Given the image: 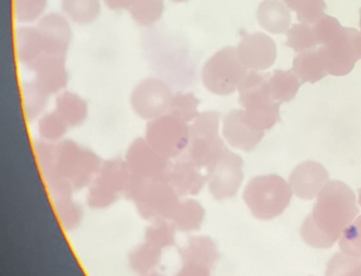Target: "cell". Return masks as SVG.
Wrapping results in <instances>:
<instances>
[{
  "label": "cell",
  "instance_id": "6da1fadb",
  "mask_svg": "<svg viewBox=\"0 0 361 276\" xmlns=\"http://www.w3.org/2000/svg\"><path fill=\"white\" fill-rule=\"evenodd\" d=\"M359 212L356 196L348 184L340 180L328 182L302 225V239L314 249H331Z\"/></svg>",
  "mask_w": 361,
  "mask_h": 276
},
{
  "label": "cell",
  "instance_id": "7a4b0ae2",
  "mask_svg": "<svg viewBox=\"0 0 361 276\" xmlns=\"http://www.w3.org/2000/svg\"><path fill=\"white\" fill-rule=\"evenodd\" d=\"M102 163L92 150L71 139H63L56 145V163L44 180L56 198L73 196L75 190L90 186Z\"/></svg>",
  "mask_w": 361,
  "mask_h": 276
},
{
  "label": "cell",
  "instance_id": "3957f363",
  "mask_svg": "<svg viewBox=\"0 0 361 276\" xmlns=\"http://www.w3.org/2000/svg\"><path fill=\"white\" fill-rule=\"evenodd\" d=\"M318 56L328 75L342 77L354 69L359 54L360 32L356 28L343 27L331 15L324 14L313 25Z\"/></svg>",
  "mask_w": 361,
  "mask_h": 276
},
{
  "label": "cell",
  "instance_id": "277c9868",
  "mask_svg": "<svg viewBox=\"0 0 361 276\" xmlns=\"http://www.w3.org/2000/svg\"><path fill=\"white\" fill-rule=\"evenodd\" d=\"M271 74L251 70L238 85L239 103L243 107V118L249 127L257 131L271 130L281 123V104L271 96L269 78Z\"/></svg>",
  "mask_w": 361,
  "mask_h": 276
},
{
  "label": "cell",
  "instance_id": "5b68a950",
  "mask_svg": "<svg viewBox=\"0 0 361 276\" xmlns=\"http://www.w3.org/2000/svg\"><path fill=\"white\" fill-rule=\"evenodd\" d=\"M126 196L135 203L140 215L151 221L171 219L180 202L168 175L151 180L131 175Z\"/></svg>",
  "mask_w": 361,
  "mask_h": 276
},
{
  "label": "cell",
  "instance_id": "8992f818",
  "mask_svg": "<svg viewBox=\"0 0 361 276\" xmlns=\"http://www.w3.org/2000/svg\"><path fill=\"white\" fill-rule=\"evenodd\" d=\"M292 194L290 184L281 176L271 174L252 178L245 186L243 201L255 218L271 220L285 212Z\"/></svg>",
  "mask_w": 361,
  "mask_h": 276
},
{
  "label": "cell",
  "instance_id": "52a82bcc",
  "mask_svg": "<svg viewBox=\"0 0 361 276\" xmlns=\"http://www.w3.org/2000/svg\"><path fill=\"white\" fill-rule=\"evenodd\" d=\"M221 113L202 111L190 123V144L188 159L202 170H207L222 156L225 147L220 136Z\"/></svg>",
  "mask_w": 361,
  "mask_h": 276
},
{
  "label": "cell",
  "instance_id": "ba28073f",
  "mask_svg": "<svg viewBox=\"0 0 361 276\" xmlns=\"http://www.w3.org/2000/svg\"><path fill=\"white\" fill-rule=\"evenodd\" d=\"M248 73V68L239 60L237 48L225 46L204 63L202 80L209 92L227 96L238 89Z\"/></svg>",
  "mask_w": 361,
  "mask_h": 276
},
{
  "label": "cell",
  "instance_id": "9c48e42d",
  "mask_svg": "<svg viewBox=\"0 0 361 276\" xmlns=\"http://www.w3.org/2000/svg\"><path fill=\"white\" fill-rule=\"evenodd\" d=\"M144 138L154 149L171 161L180 157L190 147V123L166 113L149 121Z\"/></svg>",
  "mask_w": 361,
  "mask_h": 276
},
{
  "label": "cell",
  "instance_id": "30bf717a",
  "mask_svg": "<svg viewBox=\"0 0 361 276\" xmlns=\"http://www.w3.org/2000/svg\"><path fill=\"white\" fill-rule=\"evenodd\" d=\"M129 168L125 159L107 160L102 163L94 180L89 186L87 202L94 210H103L115 204L126 194L129 184Z\"/></svg>",
  "mask_w": 361,
  "mask_h": 276
},
{
  "label": "cell",
  "instance_id": "8fae6325",
  "mask_svg": "<svg viewBox=\"0 0 361 276\" xmlns=\"http://www.w3.org/2000/svg\"><path fill=\"white\" fill-rule=\"evenodd\" d=\"M243 158L226 148L206 170L207 186L211 196L218 201L234 198L243 184Z\"/></svg>",
  "mask_w": 361,
  "mask_h": 276
},
{
  "label": "cell",
  "instance_id": "7c38bea8",
  "mask_svg": "<svg viewBox=\"0 0 361 276\" xmlns=\"http://www.w3.org/2000/svg\"><path fill=\"white\" fill-rule=\"evenodd\" d=\"M173 94L167 82L158 78L140 81L131 94V106L141 119H157L169 111Z\"/></svg>",
  "mask_w": 361,
  "mask_h": 276
},
{
  "label": "cell",
  "instance_id": "4fadbf2b",
  "mask_svg": "<svg viewBox=\"0 0 361 276\" xmlns=\"http://www.w3.org/2000/svg\"><path fill=\"white\" fill-rule=\"evenodd\" d=\"M126 164L131 175L151 180L168 175L172 162L154 149L145 138H137L128 148Z\"/></svg>",
  "mask_w": 361,
  "mask_h": 276
},
{
  "label": "cell",
  "instance_id": "5bb4252c",
  "mask_svg": "<svg viewBox=\"0 0 361 276\" xmlns=\"http://www.w3.org/2000/svg\"><path fill=\"white\" fill-rule=\"evenodd\" d=\"M237 54L243 66L251 70H267L275 64L277 46L264 32L247 34L237 46Z\"/></svg>",
  "mask_w": 361,
  "mask_h": 276
},
{
  "label": "cell",
  "instance_id": "9a60e30c",
  "mask_svg": "<svg viewBox=\"0 0 361 276\" xmlns=\"http://www.w3.org/2000/svg\"><path fill=\"white\" fill-rule=\"evenodd\" d=\"M44 44V54L66 56L72 42V28L68 19L60 13L42 16L37 25Z\"/></svg>",
  "mask_w": 361,
  "mask_h": 276
},
{
  "label": "cell",
  "instance_id": "2e32d148",
  "mask_svg": "<svg viewBox=\"0 0 361 276\" xmlns=\"http://www.w3.org/2000/svg\"><path fill=\"white\" fill-rule=\"evenodd\" d=\"M329 182V172L322 164L305 161L290 174L289 184L294 194L302 200L317 198L322 189Z\"/></svg>",
  "mask_w": 361,
  "mask_h": 276
},
{
  "label": "cell",
  "instance_id": "e0dca14e",
  "mask_svg": "<svg viewBox=\"0 0 361 276\" xmlns=\"http://www.w3.org/2000/svg\"><path fill=\"white\" fill-rule=\"evenodd\" d=\"M223 137L235 149L250 152L264 137V131L249 127L243 118V109H234L223 118Z\"/></svg>",
  "mask_w": 361,
  "mask_h": 276
},
{
  "label": "cell",
  "instance_id": "ac0fdd59",
  "mask_svg": "<svg viewBox=\"0 0 361 276\" xmlns=\"http://www.w3.org/2000/svg\"><path fill=\"white\" fill-rule=\"evenodd\" d=\"M65 58L66 56L44 54L32 67L35 75L34 81L47 94H56L68 85V73Z\"/></svg>",
  "mask_w": 361,
  "mask_h": 276
},
{
  "label": "cell",
  "instance_id": "d6986e66",
  "mask_svg": "<svg viewBox=\"0 0 361 276\" xmlns=\"http://www.w3.org/2000/svg\"><path fill=\"white\" fill-rule=\"evenodd\" d=\"M168 180L180 198L196 196L207 186L206 174L190 159L172 163L168 172Z\"/></svg>",
  "mask_w": 361,
  "mask_h": 276
},
{
  "label": "cell",
  "instance_id": "ffe728a7",
  "mask_svg": "<svg viewBox=\"0 0 361 276\" xmlns=\"http://www.w3.org/2000/svg\"><path fill=\"white\" fill-rule=\"evenodd\" d=\"M183 263L202 265L212 269L220 253L216 243L209 237H192L178 251Z\"/></svg>",
  "mask_w": 361,
  "mask_h": 276
},
{
  "label": "cell",
  "instance_id": "44dd1931",
  "mask_svg": "<svg viewBox=\"0 0 361 276\" xmlns=\"http://www.w3.org/2000/svg\"><path fill=\"white\" fill-rule=\"evenodd\" d=\"M259 25L271 34H283L291 26L290 9L279 0H264L257 10Z\"/></svg>",
  "mask_w": 361,
  "mask_h": 276
},
{
  "label": "cell",
  "instance_id": "7402d4cb",
  "mask_svg": "<svg viewBox=\"0 0 361 276\" xmlns=\"http://www.w3.org/2000/svg\"><path fill=\"white\" fill-rule=\"evenodd\" d=\"M16 46L20 63L30 70L44 54L42 36L37 27L22 26L18 28L16 30Z\"/></svg>",
  "mask_w": 361,
  "mask_h": 276
},
{
  "label": "cell",
  "instance_id": "603a6c76",
  "mask_svg": "<svg viewBox=\"0 0 361 276\" xmlns=\"http://www.w3.org/2000/svg\"><path fill=\"white\" fill-rule=\"evenodd\" d=\"M206 218V210L198 201L192 198L180 201L178 208L170 220L176 231L190 233L200 230Z\"/></svg>",
  "mask_w": 361,
  "mask_h": 276
},
{
  "label": "cell",
  "instance_id": "cb8c5ba5",
  "mask_svg": "<svg viewBox=\"0 0 361 276\" xmlns=\"http://www.w3.org/2000/svg\"><path fill=\"white\" fill-rule=\"evenodd\" d=\"M56 111L68 127H79L88 117V105L76 93L65 91L56 97Z\"/></svg>",
  "mask_w": 361,
  "mask_h": 276
},
{
  "label": "cell",
  "instance_id": "d4e9b609",
  "mask_svg": "<svg viewBox=\"0 0 361 276\" xmlns=\"http://www.w3.org/2000/svg\"><path fill=\"white\" fill-rule=\"evenodd\" d=\"M293 70L303 83H316L328 75L318 56L317 49L301 52L293 60Z\"/></svg>",
  "mask_w": 361,
  "mask_h": 276
},
{
  "label": "cell",
  "instance_id": "484cf974",
  "mask_svg": "<svg viewBox=\"0 0 361 276\" xmlns=\"http://www.w3.org/2000/svg\"><path fill=\"white\" fill-rule=\"evenodd\" d=\"M161 249L144 241L130 253L128 261L130 269L137 275L143 276L155 271L161 261Z\"/></svg>",
  "mask_w": 361,
  "mask_h": 276
},
{
  "label": "cell",
  "instance_id": "4316f807",
  "mask_svg": "<svg viewBox=\"0 0 361 276\" xmlns=\"http://www.w3.org/2000/svg\"><path fill=\"white\" fill-rule=\"evenodd\" d=\"M301 85V80L293 69L287 72L275 70L269 78L271 96L274 101L281 104L294 99Z\"/></svg>",
  "mask_w": 361,
  "mask_h": 276
},
{
  "label": "cell",
  "instance_id": "83f0119b",
  "mask_svg": "<svg viewBox=\"0 0 361 276\" xmlns=\"http://www.w3.org/2000/svg\"><path fill=\"white\" fill-rule=\"evenodd\" d=\"M61 6L68 19L81 25L93 23L101 13L100 0H62Z\"/></svg>",
  "mask_w": 361,
  "mask_h": 276
},
{
  "label": "cell",
  "instance_id": "f1b7e54d",
  "mask_svg": "<svg viewBox=\"0 0 361 276\" xmlns=\"http://www.w3.org/2000/svg\"><path fill=\"white\" fill-rule=\"evenodd\" d=\"M21 96L24 113L28 120H35L44 113L48 103L49 94L35 81L24 82L22 84Z\"/></svg>",
  "mask_w": 361,
  "mask_h": 276
},
{
  "label": "cell",
  "instance_id": "f546056e",
  "mask_svg": "<svg viewBox=\"0 0 361 276\" xmlns=\"http://www.w3.org/2000/svg\"><path fill=\"white\" fill-rule=\"evenodd\" d=\"M128 11L140 25L152 26L165 12V3L164 0H133Z\"/></svg>",
  "mask_w": 361,
  "mask_h": 276
},
{
  "label": "cell",
  "instance_id": "4dcf8cb0",
  "mask_svg": "<svg viewBox=\"0 0 361 276\" xmlns=\"http://www.w3.org/2000/svg\"><path fill=\"white\" fill-rule=\"evenodd\" d=\"M176 233V227L170 219H157L152 221L149 228L146 229L144 241L164 251L173 246Z\"/></svg>",
  "mask_w": 361,
  "mask_h": 276
},
{
  "label": "cell",
  "instance_id": "1f68e13d",
  "mask_svg": "<svg viewBox=\"0 0 361 276\" xmlns=\"http://www.w3.org/2000/svg\"><path fill=\"white\" fill-rule=\"evenodd\" d=\"M54 210L64 230H74L84 217V211L76 201L73 200V196L56 198Z\"/></svg>",
  "mask_w": 361,
  "mask_h": 276
},
{
  "label": "cell",
  "instance_id": "d6a6232c",
  "mask_svg": "<svg viewBox=\"0 0 361 276\" xmlns=\"http://www.w3.org/2000/svg\"><path fill=\"white\" fill-rule=\"evenodd\" d=\"M200 99L195 96L192 93H176L172 96L168 113L190 125L200 113Z\"/></svg>",
  "mask_w": 361,
  "mask_h": 276
},
{
  "label": "cell",
  "instance_id": "836d02e7",
  "mask_svg": "<svg viewBox=\"0 0 361 276\" xmlns=\"http://www.w3.org/2000/svg\"><path fill=\"white\" fill-rule=\"evenodd\" d=\"M283 3L292 11L297 12L299 22L310 25L317 23L326 9L324 0H283Z\"/></svg>",
  "mask_w": 361,
  "mask_h": 276
},
{
  "label": "cell",
  "instance_id": "e575fe53",
  "mask_svg": "<svg viewBox=\"0 0 361 276\" xmlns=\"http://www.w3.org/2000/svg\"><path fill=\"white\" fill-rule=\"evenodd\" d=\"M68 123L60 117L56 111L46 113L40 118L38 123V133L42 141L58 144L63 141L68 130Z\"/></svg>",
  "mask_w": 361,
  "mask_h": 276
},
{
  "label": "cell",
  "instance_id": "d590c367",
  "mask_svg": "<svg viewBox=\"0 0 361 276\" xmlns=\"http://www.w3.org/2000/svg\"><path fill=\"white\" fill-rule=\"evenodd\" d=\"M287 37L286 46L293 49L295 52L315 50L317 46L313 25L310 24H294L292 28L288 30Z\"/></svg>",
  "mask_w": 361,
  "mask_h": 276
},
{
  "label": "cell",
  "instance_id": "8d00e7d4",
  "mask_svg": "<svg viewBox=\"0 0 361 276\" xmlns=\"http://www.w3.org/2000/svg\"><path fill=\"white\" fill-rule=\"evenodd\" d=\"M326 276H361V258L336 253L326 265Z\"/></svg>",
  "mask_w": 361,
  "mask_h": 276
},
{
  "label": "cell",
  "instance_id": "74e56055",
  "mask_svg": "<svg viewBox=\"0 0 361 276\" xmlns=\"http://www.w3.org/2000/svg\"><path fill=\"white\" fill-rule=\"evenodd\" d=\"M47 7V0H13L14 15L20 23L39 19Z\"/></svg>",
  "mask_w": 361,
  "mask_h": 276
},
{
  "label": "cell",
  "instance_id": "f35d334b",
  "mask_svg": "<svg viewBox=\"0 0 361 276\" xmlns=\"http://www.w3.org/2000/svg\"><path fill=\"white\" fill-rule=\"evenodd\" d=\"M340 249L345 255L361 258V216L353 221L343 232Z\"/></svg>",
  "mask_w": 361,
  "mask_h": 276
},
{
  "label": "cell",
  "instance_id": "ab89813d",
  "mask_svg": "<svg viewBox=\"0 0 361 276\" xmlns=\"http://www.w3.org/2000/svg\"><path fill=\"white\" fill-rule=\"evenodd\" d=\"M176 276H211V269L202 265L183 263Z\"/></svg>",
  "mask_w": 361,
  "mask_h": 276
},
{
  "label": "cell",
  "instance_id": "60d3db41",
  "mask_svg": "<svg viewBox=\"0 0 361 276\" xmlns=\"http://www.w3.org/2000/svg\"><path fill=\"white\" fill-rule=\"evenodd\" d=\"M133 0H104L105 5L114 11L129 9Z\"/></svg>",
  "mask_w": 361,
  "mask_h": 276
},
{
  "label": "cell",
  "instance_id": "b9f144b4",
  "mask_svg": "<svg viewBox=\"0 0 361 276\" xmlns=\"http://www.w3.org/2000/svg\"><path fill=\"white\" fill-rule=\"evenodd\" d=\"M359 13H360V28H361V8L359 10ZM359 54H360L361 58V32H360V37H359Z\"/></svg>",
  "mask_w": 361,
  "mask_h": 276
},
{
  "label": "cell",
  "instance_id": "7bdbcfd3",
  "mask_svg": "<svg viewBox=\"0 0 361 276\" xmlns=\"http://www.w3.org/2000/svg\"><path fill=\"white\" fill-rule=\"evenodd\" d=\"M143 276H164V275H162V274L158 273V272L154 271V272H151V273L146 274V275H143Z\"/></svg>",
  "mask_w": 361,
  "mask_h": 276
},
{
  "label": "cell",
  "instance_id": "ee69618b",
  "mask_svg": "<svg viewBox=\"0 0 361 276\" xmlns=\"http://www.w3.org/2000/svg\"><path fill=\"white\" fill-rule=\"evenodd\" d=\"M172 3L180 4V3H186L188 0H170Z\"/></svg>",
  "mask_w": 361,
  "mask_h": 276
},
{
  "label": "cell",
  "instance_id": "f6af8a7d",
  "mask_svg": "<svg viewBox=\"0 0 361 276\" xmlns=\"http://www.w3.org/2000/svg\"><path fill=\"white\" fill-rule=\"evenodd\" d=\"M359 205L361 206V189L359 190V200H358Z\"/></svg>",
  "mask_w": 361,
  "mask_h": 276
}]
</instances>
